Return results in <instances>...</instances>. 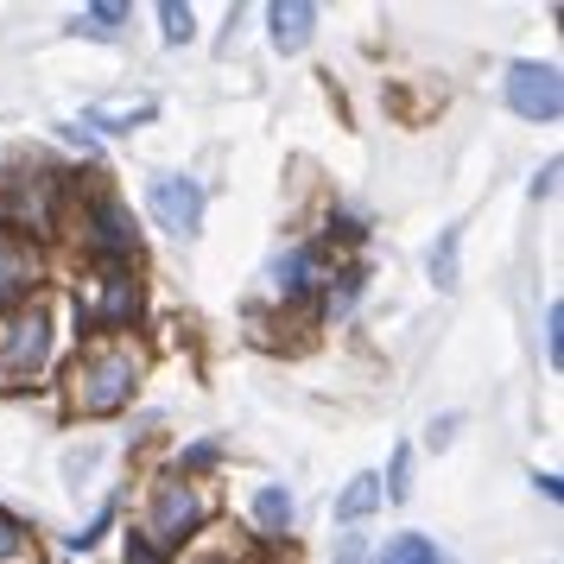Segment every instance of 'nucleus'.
<instances>
[{"label":"nucleus","instance_id":"1","mask_svg":"<svg viewBox=\"0 0 564 564\" xmlns=\"http://www.w3.org/2000/svg\"><path fill=\"white\" fill-rule=\"evenodd\" d=\"M147 375V361L133 343H102V349H83L77 368H70V406L83 419H108L133 400V387Z\"/></svg>","mask_w":564,"mask_h":564},{"label":"nucleus","instance_id":"2","mask_svg":"<svg viewBox=\"0 0 564 564\" xmlns=\"http://www.w3.org/2000/svg\"><path fill=\"white\" fill-rule=\"evenodd\" d=\"M52 356V317L45 311H20L0 324V387H26Z\"/></svg>","mask_w":564,"mask_h":564},{"label":"nucleus","instance_id":"3","mask_svg":"<svg viewBox=\"0 0 564 564\" xmlns=\"http://www.w3.org/2000/svg\"><path fill=\"white\" fill-rule=\"evenodd\" d=\"M197 520H204V495L178 476H165L153 482V501H147V545H184V539L197 533Z\"/></svg>","mask_w":564,"mask_h":564},{"label":"nucleus","instance_id":"4","mask_svg":"<svg viewBox=\"0 0 564 564\" xmlns=\"http://www.w3.org/2000/svg\"><path fill=\"white\" fill-rule=\"evenodd\" d=\"M147 204H153V223H159V229L178 235V241H191V235L204 229V184H197V178L159 172V178L147 184Z\"/></svg>","mask_w":564,"mask_h":564},{"label":"nucleus","instance_id":"5","mask_svg":"<svg viewBox=\"0 0 564 564\" xmlns=\"http://www.w3.org/2000/svg\"><path fill=\"white\" fill-rule=\"evenodd\" d=\"M508 108L513 115H527V121H558L564 108V83L552 64H533V57H520V64H508Z\"/></svg>","mask_w":564,"mask_h":564},{"label":"nucleus","instance_id":"6","mask_svg":"<svg viewBox=\"0 0 564 564\" xmlns=\"http://www.w3.org/2000/svg\"><path fill=\"white\" fill-rule=\"evenodd\" d=\"M0 197H7V209H13V223H26V229H52L57 172H13V178L0 184Z\"/></svg>","mask_w":564,"mask_h":564},{"label":"nucleus","instance_id":"7","mask_svg":"<svg viewBox=\"0 0 564 564\" xmlns=\"http://www.w3.org/2000/svg\"><path fill=\"white\" fill-rule=\"evenodd\" d=\"M133 317H140V280H133L128 267H108L102 299L83 305V324H89V330H128Z\"/></svg>","mask_w":564,"mask_h":564},{"label":"nucleus","instance_id":"8","mask_svg":"<svg viewBox=\"0 0 564 564\" xmlns=\"http://www.w3.org/2000/svg\"><path fill=\"white\" fill-rule=\"evenodd\" d=\"M89 248H96V254H108V267H115V260H128L133 248H140L128 209L115 204V197H96V204H89Z\"/></svg>","mask_w":564,"mask_h":564},{"label":"nucleus","instance_id":"9","mask_svg":"<svg viewBox=\"0 0 564 564\" xmlns=\"http://www.w3.org/2000/svg\"><path fill=\"white\" fill-rule=\"evenodd\" d=\"M32 285H39V248H32L26 235L0 229V305L26 299Z\"/></svg>","mask_w":564,"mask_h":564},{"label":"nucleus","instance_id":"10","mask_svg":"<svg viewBox=\"0 0 564 564\" xmlns=\"http://www.w3.org/2000/svg\"><path fill=\"white\" fill-rule=\"evenodd\" d=\"M267 20H273V52H305L311 45V26H317V7H311V0H280V7H273V13H267Z\"/></svg>","mask_w":564,"mask_h":564},{"label":"nucleus","instance_id":"11","mask_svg":"<svg viewBox=\"0 0 564 564\" xmlns=\"http://www.w3.org/2000/svg\"><path fill=\"white\" fill-rule=\"evenodd\" d=\"M254 527H260V539H273V545L285 539V527H292V495H285V488H260L254 495Z\"/></svg>","mask_w":564,"mask_h":564},{"label":"nucleus","instance_id":"12","mask_svg":"<svg viewBox=\"0 0 564 564\" xmlns=\"http://www.w3.org/2000/svg\"><path fill=\"white\" fill-rule=\"evenodd\" d=\"M159 108L153 102H133V108H83V128H102V133H133L147 128Z\"/></svg>","mask_w":564,"mask_h":564},{"label":"nucleus","instance_id":"13","mask_svg":"<svg viewBox=\"0 0 564 564\" xmlns=\"http://www.w3.org/2000/svg\"><path fill=\"white\" fill-rule=\"evenodd\" d=\"M457 248H463V223H451V229L437 235V248H432V280L437 292H457Z\"/></svg>","mask_w":564,"mask_h":564},{"label":"nucleus","instance_id":"14","mask_svg":"<svg viewBox=\"0 0 564 564\" xmlns=\"http://www.w3.org/2000/svg\"><path fill=\"white\" fill-rule=\"evenodd\" d=\"M381 508V476H356V482L336 495V520H361V513Z\"/></svg>","mask_w":564,"mask_h":564},{"label":"nucleus","instance_id":"15","mask_svg":"<svg viewBox=\"0 0 564 564\" xmlns=\"http://www.w3.org/2000/svg\"><path fill=\"white\" fill-rule=\"evenodd\" d=\"M381 564H444V558H437V545L425 533H400V539H387Z\"/></svg>","mask_w":564,"mask_h":564},{"label":"nucleus","instance_id":"16","mask_svg":"<svg viewBox=\"0 0 564 564\" xmlns=\"http://www.w3.org/2000/svg\"><path fill=\"white\" fill-rule=\"evenodd\" d=\"M128 26V7H83L70 32H89V39H115V32Z\"/></svg>","mask_w":564,"mask_h":564},{"label":"nucleus","instance_id":"17","mask_svg":"<svg viewBox=\"0 0 564 564\" xmlns=\"http://www.w3.org/2000/svg\"><path fill=\"white\" fill-rule=\"evenodd\" d=\"M273 280H280L285 299H299V292L311 285V254H285L280 267H273Z\"/></svg>","mask_w":564,"mask_h":564},{"label":"nucleus","instance_id":"18","mask_svg":"<svg viewBox=\"0 0 564 564\" xmlns=\"http://www.w3.org/2000/svg\"><path fill=\"white\" fill-rule=\"evenodd\" d=\"M159 32H165V45H184L191 39V7L184 0H165L159 7Z\"/></svg>","mask_w":564,"mask_h":564},{"label":"nucleus","instance_id":"19","mask_svg":"<svg viewBox=\"0 0 564 564\" xmlns=\"http://www.w3.org/2000/svg\"><path fill=\"white\" fill-rule=\"evenodd\" d=\"M545 356H552V368L564 361V305H558V299L545 305Z\"/></svg>","mask_w":564,"mask_h":564},{"label":"nucleus","instance_id":"20","mask_svg":"<svg viewBox=\"0 0 564 564\" xmlns=\"http://www.w3.org/2000/svg\"><path fill=\"white\" fill-rule=\"evenodd\" d=\"M20 545H26V527H20V520H13V513H0V564L13 558V552H20Z\"/></svg>","mask_w":564,"mask_h":564},{"label":"nucleus","instance_id":"21","mask_svg":"<svg viewBox=\"0 0 564 564\" xmlns=\"http://www.w3.org/2000/svg\"><path fill=\"white\" fill-rule=\"evenodd\" d=\"M552 184H558V159H545V172L533 178V197H552Z\"/></svg>","mask_w":564,"mask_h":564},{"label":"nucleus","instance_id":"22","mask_svg":"<svg viewBox=\"0 0 564 564\" xmlns=\"http://www.w3.org/2000/svg\"><path fill=\"white\" fill-rule=\"evenodd\" d=\"M128 564H159V552L147 545V539H128Z\"/></svg>","mask_w":564,"mask_h":564},{"label":"nucleus","instance_id":"23","mask_svg":"<svg viewBox=\"0 0 564 564\" xmlns=\"http://www.w3.org/2000/svg\"><path fill=\"white\" fill-rule=\"evenodd\" d=\"M451 432H457V419H437V425H432V451H444V444H451Z\"/></svg>","mask_w":564,"mask_h":564},{"label":"nucleus","instance_id":"24","mask_svg":"<svg viewBox=\"0 0 564 564\" xmlns=\"http://www.w3.org/2000/svg\"><path fill=\"white\" fill-rule=\"evenodd\" d=\"M204 463H216V444H197V451L184 457V469H204Z\"/></svg>","mask_w":564,"mask_h":564},{"label":"nucleus","instance_id":"25","mask_svg":"<svg viewBox=\"0 0 564 564\" xmlns=\"http://www.w3.org/2000/svg\"><path fill=\"white\" fill-rule=\"evenodd\" d=\"M336 564H361V539H343L336 545Z\"/></svg>","mask_w":564,"mask_h":564},{"label":"nucleus","instance_id":"26","mask_svg":"<svg viewBox=\"0 0 564 564\" xmlns=\"http://www.w3.org/2000/svg\"><path fill=\"white\" fill-rule=\"evenodd\" d=\"M197 564H229V558H197Z\"/></svg>","mask_w":564,"mask_h":564}]
</instances>
